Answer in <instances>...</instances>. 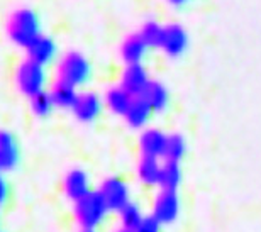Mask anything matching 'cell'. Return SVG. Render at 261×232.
I'll return each instance as SVG.
<instances>
[{"instance_id":"cell-1","label":"cell","mask_w":261,"mask_h":232,"mask_svg":"<svg viewBox=\"0 0 261 232\" xmlns=\"http://www.w3.org/2000/svg\"><path fill=\"white\" fill-rule=\"evenodd\" d=\"M111 210L98 190H92L85 197L73 202V217L80 229H98L106 222Z\"/></svg>"},{"instance_id":"cell-2","label":"cell","mask_w":261,"mask_h":232,"mask_svg":"<svg viewBox=\"0 0 261 232\" xmlns=\"http://www.w3.org/2000/svg\"><path fill=\"white\" fill-rule=\"evenodd\" d=\"M7 34L14 44L25 47L41 36V22L36 12L31 9H19L10 15L7 24Z\"/></svg>"},{"instance_id":"cell-3","label":"cell","mask_w":261,"mask_h":232,"mask_svg":"<svg viewBox=\"0 0 261 232\" xmlns=\"http://www.w3.org/2000/svg\"><path fill=\"white\" fill-rule=\"evenodd\" d=\"M56 75H58L56 80H61L68 83V85L80 88L83 85H87L88 80H90L92 65L83 55L71 51L58 61Z\"/></svg>"},{"instance_id":"cell-4","label":"cell","mask_w":261,"mask_h":232,"mask_svg":"<svg viewBox=\"0 0 261 232\" xmlns=\"http://www.w3.org/2000/svg\"><path fill=\"white\" fill-rule=\"evenodd\" d=\"M46 82H48L46 70L39 63L28 58V60H24L17 66V71H15V85H17L19 92L25 95L28 98L44 92Z\"/></svg>"},{"instance_id":"cell-5","label":"cell","mask_w":261,"mask_h":232,"mask_svg":"<svg viewBox=\"0 0 261 232\" xmlns=\"http://www.w3.org/2000/svg\"><path fill=\"white\" fill-rule=\"evenodd\" d=\"M181 214V200L178 192L171 190H160L153 198L151 215L163 225H173L180 219Z\"/></svg>"},{"instance_id":"cell-6","label":"cell","mask_w":261,"mask_h":232,"mask_svg":"<svg viewBox=\"0 0 261 232\" xmlns=\"http://www.w3.org/2000/svg\"><path fill=\"white\" fill-rule=\"evenodd\" d=\"M97 190L102 195L103 202L107 203L109 210L114 214H117L124 205H127L130 202V188L126 183V180H122L121 176L106 178Z\"/></svg>"},{"instance_id":"cell-7","label":"cell","mask_w":261,"mask_h":232,"mask_svg":"<svg viewBox=\"0 0 261 232\" xmlns=\"http://www.w3.org/2000/svg\"><path fill=\"white\" fill-rule=\"evenodd\" d=\"M103 110V102L95 92H80L71 112L78 122L92 124L98 119Z\"/></svg>"},{"instance_id":"cell-8","label":"cell","mask_w":261,"mask_h":232,"mask_svg":"<svg viewBox=\"0 0 261 232\" xmlns=\"http://www.w3.org/2000/svg\"><path fill=\"white\" fill-rule=\"evenodd\" d=\"M189 46V34L180 24H168L163 28V38H161L160 47L166 55L175 58L184 55Z\"/></svg>"},{"instance_id":"cell-9","label":"cell","mask_w":261,"mask_h":232,"mask_svg":"<svg viewBox=\"0 0 261 232\" xmlns=\"http://www.w3.org/2000/svg\"><path fill=\"white\" fill-rule=\"evenodd\" d=\"M63 192L71 202H76L78 198L85 197L88 192H92L88 173L82 168H75V170L68 171L63 178Z\"/></svg>"},{"instance_id":"cell-10","label":"cell","mask_w":261,"mask_h":232,"mask_svg":"<svg viewBox=\"0 0 261 232\" xmlns=\"http://www.w3.org/2000/svg\"><path fill=\"white\" fill-rule=\"evenodd\" d=\"M166 139L168 134H165L160 129H144L139 136V151L141 156L149 158H165Z\"/></svg>"},{"instance_id":"cell-11","label":"cell","mask_w":261,"mask_h":232,"mask_svg":"<svg viewBox=\"0 0 261 232\" xmlns=\"http://www.w3.org/2000/svg\"><path fill=\"white\" fill-rule=\"evenodd\" d=\"M151 78L146 71V68L141 63L136 65H127L121 76V87H124L129 93H133L134 97H138L144 92V88L148 87Z\"/></svg>"},{"instance_id":"cell-12","label":"cell","mask_w":261,"mask_h":232,"mask_svg":"<svg viewBox=\"0 0 261 232\" xmlns=\"http://www.w3.org/2000/svg\"><path fill=\"white\" fill-rule=\"evenodd\" d=\"M19 163V144L14 134L9 131H0V170L10 171Z\"/></svg>"},{"instance_id":"cell-13","label":"cell","mask_w":261,"mask_h":232,"mask_svg":"<svg viewBox=\"0 0 261 232\" xmlns=\"http://www.w3.org/2000/svg\"><path fill=\"white\" fill-rule=\"evenodd\" d=\"M28 58L39 65H49L56 58V44L55 41L48 38V36H38L33 43L28 46Z\"/></svg>"},{"instance_id":"cell-14","label":"cell","mask_w":261,"mask_h":232,"mask_svg":"<svg viewBox=\"0 0 261 232\" xmlns=\"http://www.w3.org/2000/svg\"><path fill=\"white\" fill-rule=\"evenodd\" d=\"M151 115H153V109H151V105L146 102L141 95H138V97L133 98V104H130V107L127 109L124 119H126L129 127L143 129L144 125L149 122Z\"/></svg>"},{"instance_id":"cell-15","label":"cell","mask_w":261,"mask_h":232,"mask_svg":"<svg viewBox=\"0 0 261 232\" xmlns=\"http://www.w3.org/2000/svg\"><path fill=\"white\" fill-rule=\"evenodd\" d=\"M146 102L151 105L153 112H163V110L168 109L170 105V92L161 82L151 80L148 83V87L144 88V92L141 93Z\"/></svg>"},{"instance_id":"cell-16","label":"cell","mask_w":261,"mask_h":232,"mask_svg":"<svg viewBox=\"0 0 261 232\" xmlns=\"http://www.w3.org/2000/svg\"><path fill=\"white\" fill-rule=\"evenodd\" d=\"M133 98L134 95L129 93L126 88L117 85V87H112L111 90H107L106 97H103V104L107 105V109L111 110L112 114L116 115H126L127 109L130 107L133 104Z\"/></svg>"},{"instance_id":"cell-17","label":"cell","mask_w":261,"mask_h":232,"mask_svg":"<svg viewBox=\"0 0 261 232\" xmlns=\"http://www.w3.org/2000/svg\"><path fill=\"white\" fill-rule=\"evenodd\" d=\"M148 49H149V46L144 43L141 34H130L122 43L121 55H122V60L126 61L127 65H136V63H143Z\"/></svg>"},{"instance_id":"cell-18","label":"cell","mask_w":261,"mask_h":232,"mask_svg":"<svg viewBox=\"0 0 261 232\" xmlns=\"http://www.w3.org/2000/svg\"><path fill=\"white\" fill-rule=\"evenodd\" d=\"M48 92L51 95V98H53L56 109L71 110L73 105L76 102V97H78V88L68 85V83L61 82V80H56Z\"/></svg>"},{"instance_id":"cell-19","label":"cell","mask_w":261,"mask_h":232,"mask_svg":"<svg viewBox=\"0 0 261 232\" xmlns=\"http://www.w3.org/2000/svg\"><path fill=\"white\" fill-rule=\"evenodd\" d=\"M184 180V171H181L180 163L166 161L161 165L158 187L160 190H171V192H178V188Z\"/></svg>"},{"instance_id":"cell-20","label":"cell","mask_w":261,"mask_h":232,"mask_svg":"<svg viewBox=\"0 0 261 232\" xmlns=\"http://www.w3.org/2000/svg\"><path fill=\"white\" fill-rule=\"evenodd\" d=\"M161 165L158 158H149V156H141L138 163V180L146 187H158L160 180V171Z\"/></svg>"},{"instance_id":"cell-21","label":"cell","mask_w":261,"mask_h":232,"mask_svg":"<svg viewBox=\"0 0 261 232\" xmlns=\"http://www.w3.org/2000/svg\"><path fill=\"white\" fill-rule=\"evenodd\" d=\"M143 217H144L143 209L139 207V203L133 202V200H130L127 205H124V207L117 212L119 225L127 227L130 230H134L136 227H138L139 222L143 220Z\"/></svg>"},{"instance_id":"cell-22","label":"cell","mask_w":261,"mask_h":232,"mask_svg":"<svg viewBox=\"0 0 261 232\" xmlns=\"http://www.w3.org/2000/svg\"><path fill=\"white\" fill-rule=\"evenodd\" d=\"M185 154H187V141H185L184 136L181 134H168L163 160L180 163L185 158Z\"/></svg>"},{"instance_id":"cell-23","label":"cell","mask_w":261,"mask_h":232,"mask_svg":"<svg viewBox=\"0 0 261 232\" xmlns=\"http://www.w3.org/2000/svg\"><path fill=\"white\" fill-rule=\"evenodd\" d=\"M29 100H31V112L39 119L48 117V115L53 114V110L56 109L53 98H51L48 90L34 95V97H31Z\"/></svg>"},{"instance_id":"cell-24","label":"cell","mask_w":261,"mask_h":232,"mask_svg":"<svg viewBox=\"0 0 261 232\" xmlns=\"http://www.w3.org/2000/svg\"><path fill=\"white\" fill-rule=\"evenodd\" d=\"M139 34L149 47H160L161 38H163V25H160L158 22L151 20V22H146L143 25V29H141Z\"/></svg>"},{"instance_id":"cell-25","label":"cell","mask_w":261,"mask_h":232,"mask_svg":"<svg viewBox=\"0 0 261 232\" xmlns=\"http://www.w3.org/2000/svg\"><path fill=\"white\" fill-rule=\"evenodd\" d=\"M161 230H163V225H161L151 214L144 215L139 225L134 229V232H161Z\"/></svg>"},{"instance_id":"cell-26","label":"cell","mask_w":261,"mask_h":232,"mask_svg":"<svg viewBox=\"0 0 261 232\" xmlns=\"http://www.w3.org/2000/svg\"><path fill=\"white\" fill-rule=\"evenodd\" d=\"M10 197V188H9V182L0 175V209L4 207L5 203L9 202Z\"/></svg>"},{"instance_id":"cell-27","label":"cell","mask_w":261,"mask_h":232,"mask_svg":"<svg viewBox=\"0 0 261 232\" xmlns=\"http://www.w3.org/2000/svg\"><path fill=\"white\" fill-rule=\"evenodd\" d=\"M111 232H134V230H130V229H127V227H122V225H117L116 229H112Z\"/></svg>"},{"instance_id":"cell-28","label":"cell","mask_w":261,"mask_h":232,"mask_svg":"<svg viewBox=\"0 0 261 232\" xmlns=\"http://www.w3.org/2000/svg\"><path fill=\"white\" fill-rule=\"evenodd\" d=\"M168 2H170L171 5H184V4L189 2V0H168Z\"/></svg>"},{"instance_id":"cell-29","label":"cell","mask_w":261,"mask_h":232,"mask_svg":"<svg viewBox=\"0 0 261 232\" xmlns=\"http://www.w3.org/2000/svg\"><path fill=\"white\" fill-rule=\"evenodd\" d=\"M78 232H98L97 229H80Z\"/></svg>"},{"instance_id":"cell-30","label":"cell","mask_w":261,"mask_h":232,"mask_svg":"<svg viewBox=\"0 0 261 232\" xmlns=\"http://www.w3.org/2000/svg\"><path fill=\"white\" fill-rule=\"evenodd\" d=\"M0 232H4V230H0Z\"/></svg>"}]
</instances>
